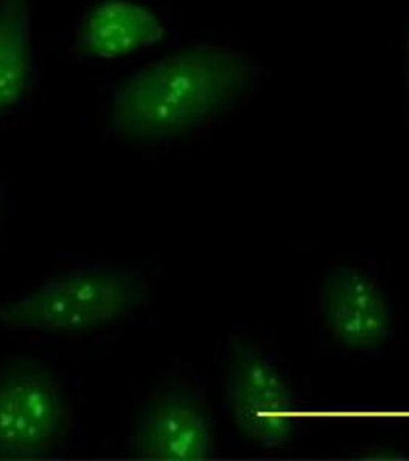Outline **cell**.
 I'll return each mask as SVG.
<instances>
[{"label": "cell", "instance_id": "obj_5", "mask_svg": "<svg viewBox=\"0 0 409 461\" xmlns=\"http://www.w3.org/2000/svg\"><path fill=\"white\" fill-rule=\"evenodd\" d=\"M321 308L326 328L348 349L374 351L393 336V308L382 285L354 265H336L326 274Z\"/></svg>", "mask_w": 409, "mask_h": 461}, {"label": "cell", "instance_id": "obj_1", "mask_svg": "<svg viewBox=\"0 0 409 461\" xmlns=\"http://www.w3.org/2000/svg\"><path fill=\"white\" fill-rule=\"evenodd\" d=\"M258 80V67L236 50L182 48L137 69L114 91L108 125L126 139L167 142L234 108Z\"/></svg>", "mask_w": 409, "mask_h": 461}, {"label": "cell", "instance_id": "obj_3", "mask_svg": "<svg viewBox=\"0 0 409 461\" xmlns=\"http://www.w3.org/2000/svg\"><path fill=\"white\" fill-rule=\"evenodd\" d=\"M67 434V402L58 375L32 360L0 367V460L53 456Z\"/></svg>", "mask_w": 409, "mask_h": 461}, {"label": "cell", "instance_id": "obj_10", "mask_svg": "<svg viewBox=\"0 0 409 461\" xmlns=\"http://www.w3.org/2000/svg\"><path fill=\"white\" fill-rule=\"evenodd\" d=\"M5 202V191L2 188V185H0V208H2V204Z\"/></svg>", "mask_w": 409, "mask_h": 461}, {"label": "cell", "instance_id": "obj_2", "mask_svg": "<svg viewBox=\"0 0 409 461\" xmlns=\"http://www.w3.org/2000/svg\"><path fill=\"white\" fill-rule=\"evenodd\" d=\"M150 299L141 276L86 265L48 278L0 304V328L16 332H80L110 325Z\"/></svg>", "mask_w": 409, "mask_h": 461}, {"label": "cell", "instance_id": "obj_9", "mask_svg": "<svg viewBox=\"0 0 409 461\" xmlns=\"http://www.w3.org/2000/svg\"><path fill=\"white\" fill-rule=\"evenodd\" d=\"M404 102H406V110L409 113V17L404 39Z\"/></svg>", "mask_w": 409, "mask_h": 461}, {"label": "cell", "instance_id": "obj_8", "mask_svg": "<svg viewBox=\"0 0 409 461\" xmlns=\"http://www.w3.org/2000/svg\"><path fill=\"white\" fill-rule=\"evenodd\" d=\"M32 77V0H0V117L27 99Z\"/></svg>", "mask_w": 409, "mask_h": 461}, {"label": "cell", "instance_id": "obj_7", "mask_svg": "<svg viewBox=\"0 0 409 461\" xmlns=\"http://www.w3.org/2000/svg\"><path fill=\"white\" fill-rule=\"evenodd\" d=\"M167 36L162 19L134 0H102L77 28V50L85 58L114 60L156 47Z\"/></svg>", "mask_w": 409, "mask_h": 461}, {"label": "cell", "instance_id": "obj_4", "mask_svg": "<svg viewBox=\"0 0 409 461\" xmlns=\"http://www.w3.org/2000/svg\"><path fill=\"white\" fill-rule=\"evenodd\" d=\"M226 403L232 423L248 440L276 449L294 434V400L286 378L271 357L239 345L228 357Z\"/></svg>", "mask_w": 409, "mask_h": 461}, {"label": "cell", "instance_id": "obj_6", "mask_svg": "<svg viewBox=\"0 0 409 461\" xmlns=\"http://www.w3.org/2000/svg\"><path fill=\"white\" fill-rule=\"evenodd\" d=\"M142 460H208L214 452L210 412L191 389H169L152 400L128 443Z\"/></svg>", "mask_w": 409, "mask_h": 461}]
</instances>
